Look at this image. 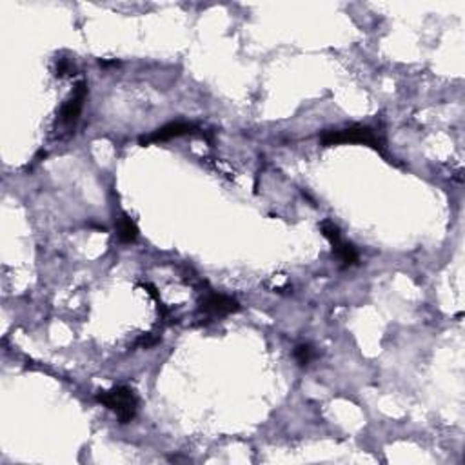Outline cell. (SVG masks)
<instances>
[{
	"mask_svg": "<svg viewBox=\"0 0 465 465\" xmlns=\"http://www.w3.org/2000/svg\"><path fill=\"white\" fill-rule=\"evenodd\" d=\"M320 142L322 146H337V144H363L369 148L376 149L383 153V146L380 142L378 135L374 133V129L367 126H351L345 129H328L320 135Z\"/></svg>",
	"mask_w": 465,
	"mask_h": 465,
	"instance_id": "cell-1",
	"label": "cell"
},
{
	"mask_svg": "<svg viewBox=\"0 0 465 465\" xmlns=\"http://www.w3.org/2000/svg\"><path fill=\"white\" fill-rule=\"evenodd\" d=\"M97 402L102 404L104 407L115 411L120 424H129L137 414L138 400L135 396L133 389L126 387V385H117V387L108 389V391H100L97 394Z\"/></svg>",
	"mask_w": 465,
	"mask_h": 465,
	"instance_id": "cell-2",
	"label": "cell"
},
{
	"mask_svg": "<svg viewBox=\"0 0 465 465\" xmlns=\"http://www.w3.org/2000/svg\"><path fill=\"white\" fill-rule=\"evenodd\" d=\"M86 97H87V84L84 82V80H80V82L75 86V89H73L71 97L64 102V106H62L60 109V115H58V120H60V124L64 128L67 129L75 128V124L78 122L80 113H82Z\"/></svg>",
	"mask_w": 465,
	"mask_h": 465,
	"instance_id": "cell-3",
	"label": "cell"
},
{
	"mask_svg": "<svg viewBox=\"0 0 465 465\" xmlns=\"http://www.w3.org/2000/svg\"><path fill=\"white\" fill-rule=\"evenodd\" d=\"M238 309H240V306L235 298L218 295V293H207L200 300V311L209 315V317H225V315L236 313Z\"/></svg>",
	"mask_w": 465,
	"mask_h": 465,
	"instance_id": "cell-4",
	"label": "cell"
},
{
	"mask_svg": "<svg viewBox=\"0 0 465 465\" xmlns=\"http://www.w3.org/2000/svg\"><path fill=\"white\" fill-rule=\"evenodd\" d=\"M194 129H196V126L190 122L166 124V126H162V128L155 129L153 133L148 135V137L140 138V144L146 146V144H153V142H166V140H171V138H179V137H184V135H191Z\"/></svg>",
	"mask_w": 465,
	"mask_h": 465,
	"instance_id": "cell-5",
	"label": "cell"
},
{
	"mask_svg": "<svg viewBox=\"0 0 465 465\" xmlns=\"http://www.w3.org/2000/svg\"><path fill=\"white\" fill-rule=\"evenodd\" d=\"M117 231H118V238H120V242H124V244H133V242L138 238L137 224H135L133 218L126 215V213H122L120 218H118Z\"/></svg>",
	"mask_w": 465,
	"mask_h": 465,
	"instance_id": "cell-6",
	"label": "cell"
},
{
	"mask_svg": "<svg viewBox=\"0 0 465 465\" xmlns=\"http://www.w3.org/2000/svg\"><path fill=\"white\" fill-rule=\"evenodd\" d=\"M332 251L338 256V260L342 262V267H351L358 264V251L353 244L340 240L337 246H332Z\"/></svg>",
	"mask_w": 465,
	"mask_h": 465,
	"instance_id": "cell-7",
	"label": "cell"
},
{
	"mask_svg": "<svg viewBox=\"0 0 465 465\" xmlns=\"http://www.w3.org/2000/svg\"><path fill=\"white\" fill-rule=\"evenodd\" d=\"M320 231H322V235L331 242V246H337L338 242L342 240V233H340V227H338L332 220H324L322 224H320Z\"/></svg>",
	"mask_w": 465,
	"mask_h": 465,
	"instance_id": "cell-8",
	"label": "cell"
},
{
	"mask_svg": "<svg viewBox=\"0 0 465 465\" xmlns=\"http://www.w3.org/2000/svg\"><path fill=\"white\" fill-rule=\"evenodd\" d=\"M313 356H315V351H313V348L309 343H300V345H297V349H295V358H297V362L300 363V365H307V363L313 360Z\"/></svg>",
	"mask_w": 465,
	"mask_h": 465,
	"instance_id": "cell-9",
	"label": "cell"
},
{
	"mask_svg": "<svg viewBox=\"0 0 465 465\" xmlns=\"http://www.w3.org/2000/svg\"><path fill=\"white\" fill-rule=\"evenodd\" d=\"M73 69H75V67L71 66V62L67 60V58H60L58 64H56V75H60V77H64V75H71Z\"/></svg>",
	"mask_w": 465,
	"mask_h": 465,
	"instance_id": "cell-10",
	"label": "cell"
}]
</instances>
